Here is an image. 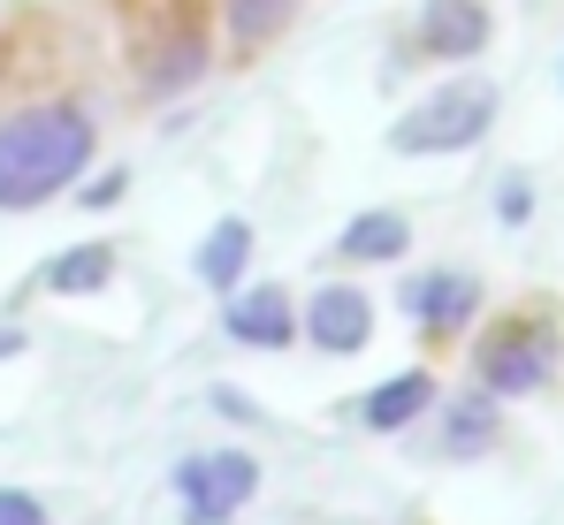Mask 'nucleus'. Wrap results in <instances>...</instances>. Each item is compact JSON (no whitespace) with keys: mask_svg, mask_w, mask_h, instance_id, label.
Returning <instances> with one entry per match:
<instances>
[{"mask_svg":"<svg viewBox=\"0 0 564 525\" xmlns=\"http://www.w3.org/2000/svg\"><path fill=\"white\" fill-rule=\"evenodd\" d=\"M54 297H93V289H107L115 282V244H77V252H62V260H46V274H39Z\"/></svg>","mask_w":564,"mask_h":525,"instance_id":"2eb2a0df","label":"nucleus"},{"mask_svg":"<svg viewBox=\"0 0 564 525\" xmlns=\"http://www.w3.org/2000/svg\"><path fill=\"white\" fill-rule=\"evenodd\" d=\"M297 336L328 358H351V350L375 343V297L351 289V282H321L305 305H297Z\"/></svg>","mask_w":564,"mask_h":525,"instance_id":"39448f33","label":"nucleus"},{"mask_svg":"<svg viewBox=\"0 0 564 525\" xmlns=\"http://www.w3.org/2000/svg\"><path fill=\"white\" fill-rule=\"evenodd\" d=\"M191 274H198L206 289H221V297H229V289L252 274V221H245V214H221V221L198 237V252H191Z\"/></svg>","mask_w":564,"mask_h":525,"instance_id":"ddd939ff","label":"nucleus"},{"mask_svg":"<svg viewBox=\"0 0 564 525\" xmlns=\"http://www.w3.org/2000/svg\"><path fill=\"white\" fill-rule=\"evenodd\" d=\"M557 365H564V328L550 313H511V320H496V328L473 343V381H480L496 404L542 396Z\"/></svg>","mask_w":564,"mask_h":525,"instance_id":"f03ea898","label":"nucleus"},{"mask_svg":"<svg viewBox=\"0 0 564 525\" xmlns=\"http://www.w3.org/2000/svg\"><path fill=\"white\" fill-rule=\"evenodd\" d=\"M488 31H496L488 0H427V8H420V46H427L435 62H473V54H488Z\"/></svg>","mask_w":564,"mask_h":525,"instance_id":"1a4fd4ad","label":"nucleus"},{"mask_svg":"<svg viewBox=\"0 0 564 525\" xmlns=\"http://www.w3.org/2000/svg\"><path fill=\"white\" fill-rule=\"evenodd\" d=\"M31 343V336H23V328H15V320H0V358H15V350Z\"/></svg>","mask_w":564,"mask_h":525,"instance_id":"aec40b11","label":"nucleus"},{"mask_svg":"<svg viewBox=\"0 0 564 525\" xmlns=\"http://www.w3.org/2000/svg\"><path fill=\"white\" fill-rule=\"evenodd\" d=\"M427 412H435V373H427V365H404V373H389L381 389H367V404H359L367 435H412Z\"/></svg>","mask_w":564,"mask_h":525,"instance_id":"9b49d317","label":"nucleus"},{"mask_svg":"<svg viewBox=\"0 0 564 525\" xmlns=\"http://www.w3.org/2000/svg\"><path fill=\"white\" fill-rule=\"evenodd\" d=\"M206 62H214L206 23H198L191 8H169L161 31H153V46H145V91H153V99H176V91H191L206 77Z\"/></svg>","mask_w":564,"mask_h":525,"instance_id":"0eeeda50","label":"nucleus"},{"mask_svg":"<svg viewBox=\"0 0 564 525\" xmlns=\"http://www.w3.org/2000/svg\"><path fill=\"white\" fill-rule=\"evenodd\" d=\"M404 313H412V328L420 336H466L473 313H480V274L466 266H427V274H412L404 282Z\"/></svg>","mask_w":564,"mask_h":525,"instance_id":"423d86ee","label":"nucleus"},{"mask_svg":"<svg viewBox=\"0 0 564 525\" xmlns=\"http://www.w3.org/2000/svg\"><path fill=\"white\" fill-rule=\"evenodd\" d=\"M169 488H176L184 525H229L260 495V464H252V449H206V457H184L176 464Z\"/></svg>","mask_w":564,"mask_h":525,"instance_id":"20e7f679","label":"nucleus"},{"mask_svg":"<svg viewBox=\"0 0 564 525\" xmlns=\"http://www.w3.org/2000/svg\"><path fill=\"white\" fill-rule=\"evenodd\" d=\"M0 525H54L31 488H0Z\"/></svg>","mask_w":564,"mask_h":525,"instance_id":"f3484780","label":"nucleus"},{"mask_svg":"<svg viewBox=\"0 0 564 525\" xmlns=\"http://www.w3.org/2000/svg\"><path fill=\"white\" fill-rule=\"evenodd\" d=\"M290 15H297V0H221V31H229L237 54L275 46L282 31H290Z\"/></svg>","mask_w":564,"mask_h":525,"instance_id":"4468645a","label":"nucleus"},{"mask_svg":"<svg viewBox=\"0 0 564 525\" xmlns=\"http://www.w3.org/2000/svg\"><path fill=\"white\" fill-rule=\"evenodd\" d=\"M122 190H130V175H122V168H107V175L93 183V190H77V198H85L93 214H107V206H122Z\"/></svg>","mask_w":564,"mask_h":525,"instance_id":"a211bd4d","label":"nucleus"},{"mask_svg":"<svg viewBox=\"0 0 564 525\" xmlns=\"http://www.w3.org/2000/svg\"><path fill=\"white\" fill-rule=\"evenodd\" d=\"M488 130H496V85H488V77H451V85L427 91L420 107L397 114L389 153H404V161H427V153H473Z\"/></svg>","mask_w":564,"mask_h":525,"instance_id":"7ed1b4c3","label":"nucleus"},{"mask_svg":"<svg viewBox=\"0 0 564 525\" xmlns=\"http://www.w3.org/2000/svg\"><path fill=\"white\" fill-rule=\"evenodd\" d=\"M527 214H534V183L511 168L503 183H496V221H503V229H527Z\"/></svg>","mask_w":564,"mask_h":525,"instance_id":"dca6fc26","label":"nucleus"},{"mask_svg":"<svg viewBox=\"0 0 564 525\" xmlns=\"http://www.w3.org/2000/svg\"><path fill=\"white\" fill-rule=\"evenodd\" d=\"M214 404H221L229 419H252V427H260V404H252V396H237V389H214Z\"/></svg>","mask_w":564,"mask_h":525,"instance_id":"6ab92c4d","label":"nucleus"},{"mask_svg":"<svg viewBox=\"0 0 564 525\" xmlns=\"http://www.w3.org/2000/svg\"><path fill=\"white\" fill-rule=\"evenodd\" d=\"M412 252V221L397 214V206H367V214H351L344 221V237H336V260L344 266H389Z\"/></svg>","mask_w":564,"mask_h":525,"instance_id":"f8f14e48","label":"nucleus"},{"mask_svg":"<svg viewBox=\"0 0 564 525\" xmlns=\"http://www.w3.org/2000/svg\"><path fill=\"white\" fill-rule=\"evenodd\" d=\"M435 435H443V457H458V464H473V457H488L496 449V435H503V404L473 381L466 396H435Z\"/></svg>","mask_w":564,"mask_h":525,"instance_id":"9d476101","label":"nucleus"},{"mask_svg":"<svg viewBox=\"0 0 564 525\" xmlns=\"http://www.w3.org/2000/svg\"><path fill=\"white\" fill-rule=\"evenodd\" d=\"M99 153V130L77 99H39L0 122V214H39L46 198L77 190Z\"/></svg>","mask_w":564,"mask_h":525,"instance_id":"f257e3e1","label":"nucleus"},{"mask_svg":"<svg viewBox=\"0 0 564 525\" xmlns=\"http://www.w3.org/2000/svg\"><path fill=\"white\" fill-rule=\"evenodd\" d=\"M221 336L229 343H245V350H282V343H297V297L282 289V282H237L229 289V305H221Z\"/></svg>","mask_w":564,"mask_h":525,"instance_id":"6e6552de","label":"nucleus"}]
</instances>
